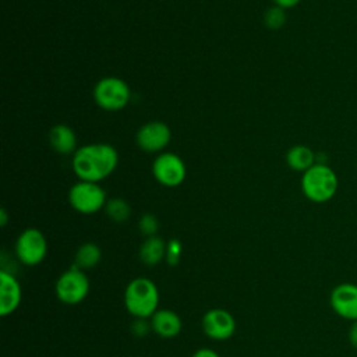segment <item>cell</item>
<instances>
[{"instance_id":"1","label":"cell","mask_w":357,"mask_h":357,"mask_svg":"<svg viewBox=\"0 0 357 357\" xmlns=\"http://www.w3.org/2000/svg\"><path fill=\"white\" fill-rule=\"evenodd\" d=\"M119 163L117 151L105 142L79 146L73 155V170L84 181L99 183L109 177Z\"/></svg>"},{"instance_id":"2","label":"cell","mask_w":357,"mask_h":357,"mask_svg":"<svg viewBox=\"0 0 357 357\" xmlns=\"http://www.w3.org/2000/svg\"><path fill=\"white\" fill-rule=\"evenodd\" d=\"M158 286L148 278L132 279L124 290V307L135 318H151L159 308Z\"/></svg>"},{"instance_id":"3","label":"cell","mask_w":357,"mask_h":357,"mask_svg":"<svg viewBox=\"0 0 357 357\" xmlns=\"http://www.w3.org/2000/svg\"><path fill=\"white\" fill-rule=\"evenodd\" d=\"M337 176L326 163H315L301 176V191L307 199L324 204L332 199L337 191Z\"/></svg>"},{"instance_id":"4","label":"cell","mask_w":357,"mask_h":357,"mask_svg":"<svg viewBox=\"0 0 357 357\" xmlns=\"http://www.w3.org/2000/svg\"><path fill=\"white\" fill-rule=\"evenodd\" d=\"M89 279L85 271L73 265L70 269L63 272L56 280L54 291L57 298L67 305H77L82 303L89 293Z\"/></svg>"},{"instance_id":"5","label":"cell","mask_w":357,"mask_h":357,"mask_svg":"<svg viewBox=\"0 0 357 357\" xmlns=\"http://www.w3.org/2000/svg\"><path fill=\"white\" fill-rule=\"evenodd\" d=\"M131 92L126 81L117 77H105L96 82L93 98L99 107L116 112L127 106Z\"/></svg>"},{"instance_id":"6","label":"cell","mask_w":357,"mask_h":357,"mask_svg":"<svg viewBox=\"0 0 357 357\" xmlns=\"http://www.w3.org/2000/svg\"><path fill=\"white\" fill-rule=\"evenodd\" d=\"M70 205L79 213H96L106 205V192L98 183L78 181L68 192Z\"/></svg>"},{"instance_id":"7","label":"cell","mask_w":357,"mask_h":357,"mask_svg":"<svg viewBox=\"0 0 357 357\" xmlns=\"http://www.w3.org/2000/svg\"><path fill=\"white\" fill-rule=\"evenodd\" d=\"M47 254V240L45 234L35 227L25 229L15 241V255L26 266L39 265Z\"/></svg>"},{"instance_id":"8","label":"cell","mask_w":357,"mask_h":357,"mask_svg":"<svg viewBox=\"0 0 357 357\" xmlns=\"http://www.w3.org/2000/svg\"><path fill=\"white\" fill-rule=\"evenodd\" d=\"M153 177L165 187H177L185 178V165L173 152H162L152 165Z\"/></svg>"},{"instance_id":"9","label":"cell","mask_w":357,"mask_h":357,"mask_svg":"<svg viewBox=\"0 0 357 357\" xmlns=\"http://www.w3.org/2000/svg\"><path fill=\"white\" fill-rule=\"evenodd\" d=\"M202 331L212 340H227L236 332V319L227 310L211 308L202 317Z\"/></svg>"},{"instance_id":"10","label":"cell","mask_w":357,"mask_h":357,"mask_svg":"<svg viewBox=\"0 0 357 357\" xmlns=\"http://www.w3.org/2000/svg\"><path fill=\"white\" fill-rule=\"evenodd\" d=\"M333 312L347 321H357V284L344 282L335 286L329 294Z\"/></svg>"},{"instance_id":"11","label":"cell","mask_w":357,"mask_h":357,"mask_svg":"<svg viewBox=\"0 0 357 357\" xmlns=\"http://www.w3.org/2000/svg\"><path fill=\"white\" fill-rule=\"evenodd\" d=\"M170 138V128L162 121H149L141 126L137 132V144L145 152H159L165 149Z\"/></svg>"},{"instance_id":"12","label":"cell","mask_w":357,"mask_h":357,"mask_svg":"<svg viewBox=\"0 0 357 357\" xmlns=\"http://www.w3.org/2000/svg\"><path fill=\"white\" fill-rule=\"evenodd\" d=\"M22 290L20 282L11 272L0 271V315H11L21 304Z\"/></svg>"},{"instance_id":"13","label":"cell","mask_w":357,"mask_h":357,"mask_svg":"<svg viewBox=\"0 0 357 357\" xmlns=\"http://www.w3.org/2000/svg\"><path fill=\"white\" fill-rule=\"evenodd\" d=\"M149 324H151L152 331L165 339L176 337L177 335H180L181 328H183V322H181V318L178 317V314L174 312L173 310H167V308L158 310L151 317Z\"/></svg>"},{"instance_id":"14","label":"cell","mask_w":357,"mask_h":357,"mask_svg":"<svg viewBox=\"0 0 357 357\" xmlns=\"http://www.w3.org/2000/svg\"><path fill=\"white\" fill-rule=\"evenodd\" d=\"M49 142L52 148L61 155H74L77 148V135L71 127L66 124H57L50 128Z\"/></svg>"},{"instance_id":"15","label":"cell","mask_w":357,"mask_h":357,"mask_svg":"<svg viewBox=\"0 0 357 357\" xmlns=\"http://www.w3.org/2000/svg\"><path fill=\"white\" fill-rule=\"evenodd\" d=\"M286 162L290 169L304 173L317 163V155L307 145H294L287 151Z\"/></svg>"},{"instance_id":"16","label":"cell","mask_w":357,"mask_h":357,"mask_svg":"<svg viewBox=\"0 0 357 357\" xmlns=\"http://www.w3.org/2000/svg\"><path fill=\"white\" fill-rule=\"evenodd\" d=\"M166 244L159 236L146 237L139 247V259L145 265H156L166 257Z\"/></svg>"},{"instance_id":"17","label":"cell","mask_w":357,"mask_h":357,"mask_svg":"<svg viewBox=\"0 0 357 357\" xmlns=\"http://www.w3.org/2000/svg\"><path fill=\"white\" fill-rule=\"evenodd\" d=\"M102 259V250L95 243H84L75 252L74 265L82 271H88L95 268Z\"/></svg>"},{"instance_id":"18","label":"cell","mask_w":357,"mask_h":357,"mask_svg":"<svg viewBox=\"0 0 357 357\" xmlns=\"http://www.w3.org/2000/svg\"><path fill=\"white\" fill-rule=\"evenodd\" d=\"M105 211H106V215L113 222H117V223H123V222L128 220V218L131 215V206L123 198L109 199L105 205Z\"/></svg>"},{"instance_id":"19","label":"cell","mask_w":357,"mask_h":357,"mask_svg":"<svg viewBox=\"0 0 357 357\" xmlns=\"http://www.w3.org/2000/svg\"><path fill=\"white\" fill-rule=\"evenodd\" d=\"M286 22V13L284 8L279 6H273L268 8L264 14V24L269 29H280Z\"/></svg>"},{"instance_id":"20","label":"cell","mask_w":357,"mask_h":357,"mask_svg":"<svg viewBox=\"0 0 357 357\" xmlns=\"http://www.w3.org/2000/svg\"><path fill=\"white\" fill-rule=\"evenodd\" d=\"M138 227L139 231L145 236V237H152L156 236L158 229H159V222L156 219L155 215L152 213H144L138 222Z\"/></svg>"},{"instance_id":"21","label":"cell","mask_w":357,"mask_h":357,"mask_svg":"<svg viewBox=\"0 0 357 357\" xmlns=\"http://www.w3.org/2000/svg\"><path fill=\"white\" fill-rule=\"evenodd\" d=\"M181 243L177 238H172L170 241H167L166 244V257L165 261L167 262V265L170 266H176L180 262V257H181Z\"/></svg>"},{"instance_id":"22","label":"cell","mask_w":357,"mask_h":357,"mask_svg":"<svg viewBox=\"0 0 357 357\" xmlns=\"http://www.w3.org/2000/svg\"><path fill=\"white\" fill-rule=\"evenodd\" d=\"M149 331H152L151 324H146L145 319L137 318V322L132 325V332H134V335H137V336H144V335H146Z\"/></svg>"},{"instance_id":"23","label":"cell","mask_w":357,"mask_h":357,"mask_svg":"<svg viewBox=\"0 0 357 357\" xmlns=\"http://www.w3.org/2000/svg\"><path fill=\"white\" fill-rule=\"evenodd\" d=\"M347 339H349V343L351 344V347L357 349V321L351 322L349 332H347Z\"/></svg>"},{"instance_id":"24","label":"cell","mask_w":357,"mask_h":357,"mask_svg":"<svg viewBox=\"0 0 357 357\" xmlns=\"http://www.w3.org/2000/svg\"><path fill=\"white\" fill-rule=\"evenodd\" d=\"M191 357H220V356L215 350L204 347V349H198Z\"/></svg>"},{"instance_id":"25","label":"cell","mask_w":357,"mask_h":357,"mask_svg":"<svg viewBox=\"0 0 357 357\" xmlns=\"http://www.w3.org/2000/svg\"><path fill=\"white\" fill-rule=\"evenodd\" d=\"M275 1V6H279L282 8H291L294 6H297L301 0H273Z\"/></svg>"},{"instance_id":"26","label":"cell","mask_w":357,"mask_h":357,"mask_svg":"<svg viewBox=\"0 0 357 357\" xmlns=\"http://www.w3.org/2000/svg\"><path fill=\"white\" fill-rule=\"evenodd\" d=\"M7 220H8V215H7L6 209L1 208V211H0V225H1V226H6V225H7Z\"/></svg>"}]
</instances>
